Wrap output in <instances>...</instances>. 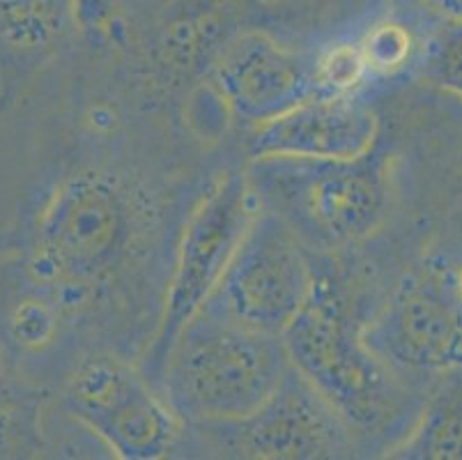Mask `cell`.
<instances>
[{
    "label": "cell",
    "instance_id": "cell-8",
    "mask_svg": "<svg viewBox=\"0 0 462 460\" xmlns=\"http://www.w3.org/2000/svg\"><path fill=\"white\" fill-rule=\"evenodd\" d=\"M364 339L396 375H444L462 369V306L447 268L428 263L407 274Z\"/></svg>",
    "mask_w": 462,
    "mask_h": 460
},
{
    "label": "cell",
    "instance_id": "cell-18",
    "mask_svg": "<svg viewBox=\"0 0 462 460\" xmlns=\"http://www.w3.org/2000/svg\"><path fill=\"white\" fill-rule=\"evenodd\" d=\"M53 329H56L53 314L46 309V304L40 302H26L12 318V332L16 341L26 348H42L49 343Z\"/></svg>",
    "mask_w": 462,
    "mask_h": 460
},
{
    "label": "cell",
    "instance_id": "cell-11",
    "mask_svg": "<svg viewBox=\"0 0 462 460\" xmlns=\"http://www.w3.org/2000/svg\"><path fill=\"white\" fill-rule=\"evenodd\" d=\"M377 116L359 95H313L258 125L251 157L359 159L377 141Z\"/></svg>",
    "mask_w": 462,
    "mask_h": 460
},
{
    "label": "cell",
    "instance_id": "cell-3",
    "mask_svg": "<svg viewBox=\"0 0 462 460\" xmlns=\"http://www.w3.org/2000/svg\"><path fill=\"white\" fill-rule=\"evenodd\" d=\"M143 233V210L113 173L79 171L56 184L32 228V272L67 290L102 284Z\"/></svg>",
    "mask_w": 462,
    "mask_h": 460
},
{
    "label": "cell",
    "instance_id": "cell-5",
    "mask_svg": "<svg viewBox=\"0 0 462 460\" xmlns=\"http://www.w3.org/2000/svg\"><path fill=\"white\" fill-rule=\"evenodd\" d=\"M255 212L258 201L246 173L228 171L212 184L187 219L168 281L162 323L148 352V380L154 387L168 350L221 284Z\"/></svg>",
    "mask_w": 462,
    "mask_h": 460
},
{
    "label": "cell",
    "instance_id": "cell-1",
    "mask_svg": "<svg viewBox=\"0 0 462 460\" xmlns=\"http://www.w3.org/2000/svg\"><path fill=\"white\" fill-rule=\"evenodd\" d=\"M290 366L283 336L205 306L168 350L157 387L187 424H230L254 415Z\"/></svg>",
    "mask_w": 462,
    "mask_h": 460
},
{
    "label": "cell",
    "instance_id": "cell-20",
    "mask_svg": "<svg viewBox=\"0 0 462 460\" xmlns=\"http://www.w3.org/2000/svg\"><path fill=\"white\" fill-rule=\"evenodd\" d=\"M447 274H448V284H451L453 295H456L457 304L462 306V263L453 265V268H447Z\"/></svg>",
    "mask_w": 462,
    "mask_h": 460
},
{
    "label": "cell",
    "instance_id": "cell-2",
    "mask_svg": "<svg viewBox=\"0 0 462 460\" xmlns=\"http://www.w3.org/2000/svg\"><path fill=\"white\" fill-rule=\"evenodd\" d=\"M283 343L290 364L334 405L355 436H384L405 417L401 378L366 343L364 327L331 277L318 272Z\"/></svg>",
    "mask_w": 462,
    "mask_h": 460
},
{
    "label": "cell",
    "instance_id": "cell-9",
    "mask_svg": "<svg viewBox=\"0 0 462 460\" xmlns=\"http://www.w3.org/2000/svg\"><path fill=\"white\" fill-rule=\"evenodd\" d=\"M199 428L226 454L263 460L338 458L355 449L356 437L334 405L295 366H290L279 390L254 415Z\"/></svg>",
    "mask_w": 462,
    "mask_h": 460
},
{
    "label": "cell",
    "instance_id": "cell-13",
    "mask_svg": "<svg viewBox=\"0 0 462 460\" xmlns=\"http://www.w3.org/2000/svg\"><path fill=\"white\" fill-rule=\"evenodd\" d=\"M393 451L398 458H462V391L444 390Z\"/></svg>",
    "mask_w": 462,
    "mask_h": 460
},
{
    "label": "cell",
    "instance_id": "cell-6",
    "mask_svg": "<svg viewBox=\"0 0 462 460\" xmlns=\"http://www.w3.org/2000/svg\"><path fill=\"white\" fill-rule=\"evenodd\" d=\"M309 247L272 210L258 205L208 309L264 334L283 336L313 293Z\"/></svg>",
    "mask_w": 462,
    "mask_h": 460
},
{
    "label": "cell",
    "instance_id": "cell-12",
    "mask_svg": "<svg viewBox=\"0 0 462 460\" xmlns=\"http://www.w3.org/2000/svg\"><path fill=\"white\" fill-rule=\"evenodd\" d=\"M65 0H0V49L10 56H37L60 35Z\"/></svg>",
    "mask_w": 462,
    "mask_h": 460
},
{
    "label": "cell",
    "instance_id": "cell-7",
    "mask_svg": "<svg viewBox=\"0 0 462 460\" xmlns=\"http://www.w3.org/2000/svg\"><path fill=\"white\" fill-rule=\"evenodd\" d=\"M67 412L127 460L166 458L178 446L182 419L162 391L123 360L99 354L81 361L62 391Z\"/></svg>",
    "mask_w": 462,
    "mask_h": 460
},
{
    "label": "cell",
    "instance_id": "cell-10",
    "mask_svg": "<svg viewBox=\"0 0 462 460\" xmlns=\"http://www.w3.org/2000/svg\"><path fill=\"white\" fill-rule=\"evenodd\" d=\"M214 81L230 111L255 127L318 95L313 58L260 33L239 37L224 51Z\"/></svg>",
    "mask_w": 462,
    "mask_h": 460
},
{
    "label": "cell",
    "instance_id": "cell-19",
    "mask_svg": "<svg viewBox=\"0 0 462 460\" xmlns=\"http://www.w3.org/2000/svg\"><path fill=\"white\" fill-rule=\"evenodd\" d=\"M430 14L439 16L444 23H462V0H419Z\"/></svg>",
    "mask_w": 462,
    "mask_h": 460
},
{
    "label": "cell",
    "instance_id": "cell-4",
    "mask_svg": "<svg viewBox=\"0 0 462 460\" xmlns=\"http://www.w3.org/2000/svg\"><path fill=\"white\" fill-rule=\"evenodd\" d=\"M249 184L260 208L279 214L309 249L334 251L366 239L389 205L384 168L359 159L254 157Z\"/></svg>",
    "mask_w": 462,
    "mask_h": 460
},
{
    "label": "cell",
    "instance_id": "cell-15",
    "mask_svg": "<svg viewBox=\"0 0 462 460\" xmlns=\"http://www.w3.org/2000/svg\"><path fill=\"white\" fill-rule=\"evenodd\" d=\"M318 95H359L371 81L356 40H340L313 56Z\"/></svg>",
    "mask_w": 462,
    "mask_h": 460
},
{
    "label": "cell",
    "instance_id": "cell-17",
    "mask_svg": "<svg viewBox=\"0 0 462 460\" xmlns=\"http://www.w3.org/2000/svg\"><path fill=\"white\" fill-rule=\"evenodd\" d=\"M31 417L26 399L19 394L10 375L0 366V451L10 449L21 437L28 436Z\"/></svg>",
    "mask_w": 462,
    "mask_h": 460
},
{
    "label": "cell",
    "instance_id": "cell-14",
    "mask_svg": "<svg viewBox=\"0 0 462 460\" xmlns=\"http://www.w3.org/2000/svg\"><path fill=\"white\" fill-rule=\"evenodd\" d=\"M371 79H393L421 58L417 35L396 16L377 19L356 40Z\"/></svg>",
    "mask_w": 462,
    "mask_h": 460
},
{
    "label": "cell",
    "instance_id": "cell-16",
    "mask_svg": "<svg viewBox=\"0 0 462 460\" xmlns=\"http://www.w3.org/2000/svg\"><path fill=\"white\" fill-rule=\"evenodd\" d=\"M419 65L428 81L462 99V23H447L428 37Z\"/></svg>",
    "mask_w": 462,
    "mask_h": 460
}]
</instances>
